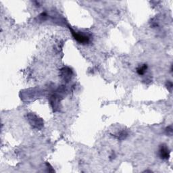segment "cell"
<instances>
[{
	"instance_id": "6da1fadb",
	"label": "cell",
	"mask_w": 173,
	"mask_h": 173,
	"mask_svg": "<svg viewBox=\"0 0 173 173\" xmlns=\"http://www.w3.org/2000/svg\"><path fill=\"white\" fill-rule=\"evenodd\" d=\"M70 31H71L72 36L74 38V39L77 40L80 44H86V43L89 42V37L88 36H86L85 35L81 34L80 32H75L74 30L70 28Z\"/></svg>"
},
{
	"instance_id": "7a4b0ae2",
	"label": "cell",
	"mask_w": 173,
	"mask_h": 173,
	"mask_svg": "<svg viewBox=\"0 0 173 173\" xmlns=\"http://www.w3.org/2000/svg\"><path fill=\"white\" fill-rule=\"evenodd\" d=\"M29 119L31 124L34 127H36V128H40L41 126H42V122L40 119L38 118L36 116L33 114H29Z\"/></svg>"
},
{
	"instance_id": "3957f363",
	"label": "cell",
	"mask_w": 173,
	"mask_h": 173,
	"mask_svg": "<svg viewBox=\"0 0 173 173\" xmlns=\"http://www.w3.org/2000/svg\"><path fill=\"white\" fill-rule=\"evenodd\" d=\"M159 156L160 158L163 159H167L169 158L170 157V151L168 148L166 147V145H161L160 148H159Z\"/></svg>"
},
{
	"instance_id": "277c9868",
	"label": "cell",
	"mask_w": 173,
	"mask_h": 173,
	"mask_svg": "<svg viewBox=\"0 0 173 173\" xmlns=\"http://www.w3.org/2000/svg\"><path fill=\"white\" fill-rule=\"evenodd\" d=\"M61 70L62 77L65 80H68L72 75V70L70 69L69 68H62Z\"/></svg>"
},
{
	"instance_id": "5b68a950",
	"label": "cell",
	"mask_w": 173,
	"mask_h": 173,
	"mask_svg": "<svg viewBox=\"0 0 173 173\" xmlns=\"http://www.w3.org/2000/svg\"><path fill=\"white\" fill-rule=\"evenodd\" d=\"M147 69V64H143L142 66H140L139 68H137V71L139 75H143L145 74Z\"/></svg>"
},
{
	"instance_id": "8992f818",
	"label": "cell",
	"mask_w": 173,
	"mask_h": 173,
	"mask_svg": "<svg viewBox=\"0 0 173 173\" xmlns=\"http://www.w3.org/2000/svg\"><path fill=\"white\" fill-rule=\"evenodd\" d=\"M166 132H167L168 135H172V127L171 126L168 127V128L166 129Z\"/></svg>"
},
{
	"instance_id": "52a82bcc",
	"label": "cell",
	"mask_w": 173,
	"mask_h": 173,
	"mask_svg": "<svg viewBox=\"0 0 173 173\" xmlns=\"http://www.w3.org/2000/svg\"><path fill=\"white\" fill-rule=\"evenodd\" d=\"M39 18L41 19V20H45V19L47 18V14L45 13H42L39 16Z\"/></svg>"
}]
</instances>
